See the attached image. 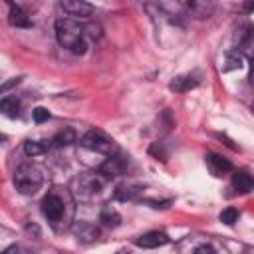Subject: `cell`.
Returning <instances> with one entry per match:
<instances>
[{
  "label": "cell",
  "mask_w": 254,
  "mask_h": 254,
  "mask_svg": "<svg viewBox=\"0 0 254 254\" xmlns=\"http://www.w3.org/2000/svg\"><path fill=\"white\" fill-rule=\"evenodd\" d=\"M83 26L73 20V18H60L56 20V38L60 42V46L67 48L73 54H83L87 44H85V36H83Z\"/></svg>",
  "instance_id": "cell-1"
},
{
  "label": "cell",
  "mask_w": 254,
  "mask_h": 254,
  "mask_svg": "<svg viewBox=\"0 0 254 254\" xmlns=\"http://www.w3.org/2000/svg\"><path fill=\"white\" fill-rule=\"evenodd\" d=\"M14 187L22 194H34L42 187V173L34 165H20L14 171Z\"/></svg>",
  "instance_id": "cell-2"
},
{
  "label": "cell",
  "mask_w": 254,
  "mask_h": 254,
  "mask_svg": "<svg viewBox=\"0 0 254 254\" xmlns=\"http://www.w3.org/2000/svg\"><path fill=\"white\" fill-rule=\"evenodd\" d=\"M101 190H103V179L95 173L79 175V179L75 181V194L81 200H93Z\"/></svg>",
  "instance_id": "cell-3"
},
{
  "label": "cell",
  "mask_w": 254,
  "mask_h": 254,
  "mask_svg": "<svg viewBox=\"0 0 254 254\" xmlns=\"http://www.w3.org/2000/svg\"><path fill=\"white\" fill-rule=\"evenodd\" d=\"M79 143H81V147H85V149H89V151H93V153H103V155H107V153L113 151V141H111L103 131H99V129H89V131L79 139Z\"/></svg>",
  "instance_id": "cell-4"
},
{
  "label": "cell",
  "mask_w": 254,
  "mask_h": 254,
  "mask_svg": "<svg viewBox=\"0 0 254 254\" xmlns=\"http://www.w3.org/2000/svg\"><path fill=\"white\" fill-rule=\"evenodd\" d=\"M64 210H65V204H64V198L56 192H48L44 198H42V214L54 224L58 226L62 220H64Z\"/></svg>",
  "instance_id": "cell-5"
},
{
  "label": "cell",
  "mask_w": 254,
  "mask_h": 254,
  "mask_svg": "<svg viewBox=\"0 0 254 254\" xmlns=\"http://www.w3.org/2000/svg\"><path fill=\"white\" fill-rule=\"evenodd\" d=\"M236 44H238L236 48L238 54L254 60V30L250 26H242L236 30Z\"/></svg>",
  "instance_id": "cell-6"
},
{
  "label": "cell",
  "mask_w": 254,
  "mask_h": 254,
  "mask_svg": "<svg viewBox=\"0 0 254 254\" xmlns=\"http://www.w3.org/2000/svg\"><path fill=\"white\" fill-rule=\"evenodd\" d=\"M60 8H62L67 16H73V20H75V18H87V16H91V12H93V6H91V4L79 2V0H64V2H60Z\"/></svg>",
  "instance_id": "cell-7"
},
{
  "label": "cell",
  "mask_w": 254,
  "mask_h": 254,
  "mask_svg": "<svg viewBox=\"0 0 254 254\" xmlns=\"http://www.w3.org/2000/svg\"><path fill=\"white\" fill-rule=\"evenodd\" d=\"M204 161H206V169H208V171H210V175H214V177H222V175H226V173H230V171H232L230 161H228V159H224L222 155L206 153Z\"/></svg>",
  "instance_id": "cell-8"
},
{
  "label": "cell",
  "mask_w": 254,
  "mask_h": 254,
  "mask_svg": "<svg viewBox=\"0 0 254 254\" xmlns=\"http://www.w3.org/2000/svg\"><path fill=\"white\" fill-rule=\"evenodd\" d=\"M167 242H169V236L165 232H159V230L145 232L135 240V244L141 248H159V246H165Z\"/></svg>",
  "instance_id": "cell-9"
},
{
  "label": "cell",
  "mask_w": 254,
  "mask_h": 254,
  "mask_svg": "<svg viewBox=\"0 0 254 254\" xmlns=\"http://www.w3.org/2000/svg\"><path fill=\"white\" fill-rule=\"evenodd\" d=\"M73 234H75V238L79 242H93L99 236V228L95 224H91V222L79 220V222L73 224Z\"/></svg>",
  "instance_id": "cell-10"
},
{
  "label": "cell",
  "mask_w": 254,
  "mask_h": 254,
  "mask_svg": "<svg viewBox=\"0 0 254 254\" xmlns=\"http://www.w3.org/2000/svg\"><path fill=\"white\" fill-rule=\"evenodd\" d=\"M125 161L121 159V157H109L105 163H101L99 165V175H103V177H107V179H111V177H119V175H123L125 173Z\"/></svg>",
  "instance_id": "cell-11"
},
{
  "label": "cell",
  "mask_w": 254,
  "mask_h": 254,
  "mask_svg": "<svg viewBox=\"0 0 254 254\" xmlns=\"http://www.w3.org/2000/svg\"><path fill=\"white\" fill-rule=\"evenodd\" d=\"M232 187L238 192H250L254 189V177L246 171H234L232 175Z\"/></svg>",
  "instance_id": "cell-12"
},
{
  "label": "cell",
  "mask_w": 254,
  "mask_h": 254,
  "mask_svg": "<svg viewBox=\"0 0 254 254\" xmlns=\"http://www.w3.org/2000/svg\"><path fill=\"white\" fill-rule=\"evenodd\" d=\"M8 20H10V24H12V26H16V28H30V26H32L30 18L26 16V12H24L20 6H16V4H10Z\"/></svg>",
  "instance_id": "cell-13"
},
{
  "label": "cell",
  "mask_w": 254,
  "mask_h": 254,
  "mask_svg": "<svg viewBox=\"0 0 254 254\" xmlns=\"http://www.w3.org/2000/svg\"><path fill=\"white\" fill-rule=\"evenodd\" d=\"M50 149V143L48 141H26L24 143V153L28 157H36V155H42Z\"/></svg>",
  "instance_id": "cell-14"
},
{
  "label": "cell",
  "mask_w": 254,
  "mask_h": 254,
  "mask_svg": "<svg viewBox=\"0 0 254 254\" xmlns=\"http://www.w3.org/2000/svg\"><path fill=\"white\" fill-rule=\"evenodd\" d=\"M99 220H101L105 226H119V222H121V214H119L115 208L105 206V208H101Z\"/></svg>",
  "instance_id": "cell-15"
},
{
  "label": "cell",
  "mask_w": 254,
  "mask_h": 254,
  "mask_svg": "<svg viewBox=\"0 0 254 254\" xmlns=\"http://www.w3.org/2000/svg\"><path fill=\"white\" fill-rule=\"evenodd\" d=\"M75 137H77L75 131H73L71 127H65L64 131H60V133L54 137L52 143H54L56 147H65V145H69V143H75Z\"/></svg>",
  "instance_id": "cell-16"
},
{
  "label": "cell",
  "mask_w": 254,
  "mask_h": 254,
  "mask_svg": "<svg viewBox=\"0 0 254 254\" xmlns=\"http://www.w3.org/2000/svg\"><path fill=\"white\" fill-rule=\"evenodd\" d=\"M196 83H198V79H194L192 75H181V77H177V79L171 83V89H173V91H187V89L194 87Z\"/></svg>",
  "instance_id": "cell-17"
},
{
  "label": "cell",
  "mask_w": 254,
  "mask_h": 254,
  "mask_svg": "<svg viewBox=\"0 0 254 254\" xmlns=\"http://www.w3.org/2000/svg\"><path fill=\"white\" fill-rule=\"evenodd\" d=\"M0 109L4 111V115L16 117L18 115V109H20V103L16 101V97H4L2 103H0Z\"/></svg>",
  "instance_id": "cell-18"
},
{
  "label": "cell",
  "mask_w": 254,
  "mask_h": 254,
  "mask_svg": "<svg viewBox=\"0 0 254 254\" xmlns=\"http://www.w3.org/2000/svg\"><path fill=\"white\" fill-rule=\"evenodd\" d=\"M242 60H244L242 54H238V52H228V54H226V65H224V71L240 69V67H242Z\"/></svg>",
  "instance_id": "cell-19"
},
{
  "label": "cell",
  "mask_w": 254,
  "mask_h": 254,
  "mask_svg": "<svg viewBox=\"0 0 254 254\" xmlns=\"http://www.w3.org/2000/svg\"><path fill=\"white\" fill-rule=\"evenodd\" d=\"M137 192H139V190H137V187H133V185H121V187H117L115 196H117V198H121V200H131Z\"/></svg>",
  "instance_id": "cell-20"
},
{
  "label": "cell",
  "mask_w": 254,
  "mask_h": 254,
  "mask_svg": "<svg viewBox=\"0 0 254 254\" xmlns=\"http://www.w3.org/2000/svg\"><path fill=\"white\" fill-rule=\"evenodd\" d=\"M220 222H224V224H228V226H232L236 220H238V210L236 208H232V206H228V208H224L222 212H220Z\"/></svg>",
  "instance_id": "cell-21"
},
{
  "label": "cell",
  "mask_w": 254,
  "mask_h": 254,
  "mask_svg": "<svg viewBox=\"0 0 254 254\" xmlns=\"http://www.w3.org/2000/svg\"><path fill=\"white\" fill-rule=\"evenodd\" d=\"M50 117V113H48V109H44V107H36L34 109V119L38 121V123H42V121H46Z\"/></svg>",
  "instance_id": "cell-22"
},
{
  "label": "cell",
  "mask_w": 254,
  "mask_h": 254,
  "mask_svg": "<svg viewBox=\"0 0 254 254\" xmlns=\"http://www.w3.org/2000/svg\"><path fill=\"white\" fill-rule=\"evenodd\" d=\"M192 254H216V252H214V248H212V246L202 244V246H198V248H196Z\"/></svg>",
  "instance_id": "cell-23"
},
{
  "label": "cell",
  "mask_w": 254,
  "mask_h": 254,
  "mask_svg": "<svg viewBox=\"0 0 254 254\" xmlns=\"http://www.w3.org/2000/svg\"><path fill=\"white\" fill-rule=\"evenodd\" d=\"M250 85L254 87V60L250 62Z\"/></svg>",
  "instance_id": "cell-24"
},
{
  "label": "cell",
  "mask_w": 254,
  "mask_h": 254,
  "mask_svg": "<svg viewBox=\"0 0 254 254\" xmlns=\"http://www.w3.org/2000/svg\"><path fill=\"white\" fill-rule=\"evenodd\" d=\"M117 254H129V252H127V250H121V252H117Z\"/></svg>",
  "instance_id": "cell-25"
},
{
  "label": "cell",
  "mask_w": 254,
  "mask_h": 254,
  "mask_svg": "<svg viewBox=\"0 0 254 254\" xmlns=\"http://www.w3.org/2000/svg\"><path fill=\"white\" fill-rule=\"evenodd\" d=\"M252 109H254V107H252Z\"/></svg>",
  "instance_id": "cell-26"
}]
</instances>
